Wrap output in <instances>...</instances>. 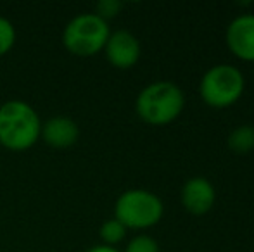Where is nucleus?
Returning <instances> with one entry per match:
<instances>
[{
  "instance_id": "obj_1",
  "label": "nucleus",
  "mask_w": 254,
  "mask_h": 252,
  "mask_svg": "<svg viewBox=\"0 0 254 252\" xmlns=\"http://www.w3.org/2000/svg\"><path fill=\"white\" fill-rule=\"evenodd\" d=\"M42 133L38 112L24 101H7L0 105V145L7 151L31 149Z\"/></svg>"
},
{
  "instance_id": "obj_2",
  "label": "nucleus",
  "mask_w": 254,
  "mask_h": 252,
  "mask_svg": "<svg viewBox=\"0 0 254 252\" xmlns=\"http://www.w3.org/2000/svg\"><path fill=\"white\" fill-rule=\"evenodd\" d=\"M185 95L173 81H154L142 88L135 101L137 116L149 126H166L180 118Z\"/></svg>"
},
{
  "instance_id": "obj_3",
  "label": "nucleus",
  "mask_w": 254,
  "mask_h": 252,
  "mask_svg": "<svg viewBox=\"0 0 254 252\" xmlns=\"http://www.w3.org/2000/svg\"><path fill=\"white\" fill-rule=\"evenodd\" d=\"M244 90V74L232 64H216L209 67L199 81V97L213 109L232 107L241 101Z\"/></svg>"
},
{
  "instance_id": "obj_4",
  "label": "nucleus",
  "mask_w": 254,
  "mask_h": 252,
  "mask_svg": "<svg viewBox=\"0 0 254 252\" xmlns=\"http://www.w3.org/2000/svg\"><path fill=\"white\" fill-rule=\"evenodd\" d=\"M164 204L154 192L130 189L120 195L114 204V218L127 230H147L163 219Z\"/></svg>"
},
{
  "instance_id": "obj_5",
  "label": "nucleus",
  "mask_w": 254,
  "mask_h": 252,
  "mask_svg": "<svg viewBox=\"0 0 254 252\" xmlns=\"http://www.w3.org/2000/svg\"><path fill=\"white\" fill-rule=\"evenodd\" d=\"M111 35L109 23L95 12H85L74 16L64 26L63 44L67 52L78 57H92L106 47Z\"/></svg>"
},
{
  "instance_id": "obj_6",
  "label": "nucleus",
  "mask_w": 254,
  "mask_h": 252,
  "mask_svg": "<svg viewBox=\"0 0 254 252\" xmlns=\"http://www.w3.org/2000/svg\"><path fill=\"white\" fill-rule=\"evenodd\" d=\"M104 54L111 66L118 69H130L140 59V42L128 30L111 31L106 47H104Z\"/></svg>"
},
{
  "instance_id": "obj_7",
  "label": "nucleus",
  "mask_w": 254,
  "mask_h": 252,
  "mask_svg": "<svg viewBox=\"0 0 254 252\" xmlns=\"http://www.w3.org/2000/svg\"><path fill=\"white\" fill-rule=\"evenodd\" d=\"M225 42L232 54L244 62H254V14L237 16L225 31Z\"/></svg>"
},
{
  "instance_id": "obj_8",
  "label": "nucleus",
  "mask_w": 254,
  "mask_h": 252,
  "mask_svg": "<svg viewBox=\"0 0 254 252\" xmlns=\"http://www.w3.org/2000/svg\"><path fill=\"white\" fill-rule=\"evenodd\" d=\"M182 205L187 212L194 216H204L213 209L216 202L214 185L204 176H194L184 183L180 192Z\"/></svg>"
},
{
  "instance_id": "obj_9",
  "label": "nucleus",
  "mask_w": 254,
  "mask_h": 252,
  "mask_svg": "<svg viewBox=\"0 0 254 252\" xmlns=\"http://www.w3.org/2000/svg\"><path fill=\"white\" fill-rule=\"evenodd\" d=\"M40 138H44L45 144L54 149H67L78 142L80 128L71 118L54 116L45 123H42Z\"/></svg>"
},
{
  "instance_id": "obj_10",
  "label": "nucleus",
  "mask_w": 254,
  "mask_h": 252,
  "mask_svg": "<svg viewBox=\"0 0 254 252\" xmlns=\"http://www.w3.org/2000/svg\"><path fill=\"white\" fill-rule=\"evenodd\" d=\"M227 145L234 154L246 155L254 151V126L241 125L230 131L227 138Z\"/></svg>"
},
{
  "instance_id": "obj_11",
  "label": "nucleus",
  "mask_w": 254,
  "mask_h": 252,
  "mask_svg": "<svg viewBox=\"0 0 254 252\" xmlns=\"http://www.w3.org/2000/svg\"><path fill=\"white\" fill-rule=\"evenodd\" d=\"M127 233L128 230L116 218L106 219L102 223L101 230H99V235L102 239V246H109V247H116L120 242H123L127 239Z\"/></svg>"
},
{
  "instance_id": "obj_12",
  "label": "nucleus",
  "mask_w": 254,
  "mask_h": 252,
  "mask_svg": "<svg viewBox=\"0 0 254 252\" xmlns=\"http://www.w3.org/2000/svg\"><path fill=\"white\" fill-rule=\"evenodd\" d=\"M16 28L9 19L0 16V57L10 52V49L16 44Z\"/></svg>"
},
{
  "instance_id": "obj_13",
  "label": "nucleus",
  "mask_w": 254,
  "mask_h": 252,
  "mask_svg": "<svg viewBox=\"0 0 254 252\" xmlns=\"http://www.w3.org/2000/svg\"><path fill=\"white\" fill-rule=\"evenodd\" d=\"M125 252H159V244L156 242V239H152L151 235H135L130 242L127 244Z\"/></svg>"
},
{
  "instance_id": "obj_14",
  "label": "nucleus",
  "mask_w": 254,
  "mask_h": 252,
  "mask_svg": "<svg viewBox=\"0 0 254 252\" xmlns=\"http://www.w3.org/2000/svg\"><path fill=\"white\" fill-rule=\"evenodd\" d=\"M121 9H123V3H121L120 0H101V2H97V5H95L94 12L97 14L99 17H102L104 21L109 23V19L116 17L118 14L121 12Z\"/></svg>"
},
{
  "instance_id": "obj_15",
  "label": "nucleus",
  "mask_w": 254,
  "mask_h": 252,
  "mask_svg": "<svg viewBox=\"0 0 254 252\" xmlns=\"http://www.w3.org/2000/svg\"><path fill=\"white\" fill-rule=\"evenodd\" d=\"M87 252H120L116 249V247H109V246H94V247H90Z\"/></svg>"
}]
</instances>
